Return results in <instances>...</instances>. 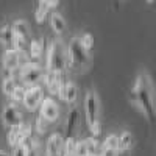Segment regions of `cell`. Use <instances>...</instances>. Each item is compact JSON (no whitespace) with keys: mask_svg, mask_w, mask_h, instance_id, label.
<instances>
[{"mask_svg":"<svg viewBox=\"0 0 156 156\" xmlns=\"http://www.w3.org/2000/svg\"><path fill=\"white\" fill-rule=\"evenodd\" d=\"M84 144H86V150H87V154H98L101 151V145L98 144L97 137L90 136L87 139H84Z\"/></svg>","mask_w":156,"mask_h":156,"instance_id":"d6986e66","label":"cell"},{"mask_svg":"<svg viewBox=\"0 0 156 156\" xmlns=\"http://www.w3.org/2000/svg\"><path fill=\"white\" fill-rule=\"evenodd\" d=\"M11 28H12V33L14 34H19V36H23V37H28V34H30V27L23 19L14 20V23L11 25Z\"/></svg>","mask_w":156,"mask_h":156,"instance_id":"e0dca14e","label":"cell"},{"mask_svg":"<svg viewBox=\"0 0 156 156\" xmlns=\"http://www.w3.org/2000/svg\"><path fill=\"white\" fill-rule=\"evenodd\" d=\"M76 147V139L75 136L64 137V145H62V156H73Z\"/></svg>","mask_w":156,"mask_h":156,"instance_id":"ffe728a7","label":"cell"},{"mask_svg":"<svg viewBox=\"0 0 156 156\" xmlns=\"http://www.w3.org/2000/svg\"><path fill=\"white\" fill-rule=\"evenodd\" d=\"M22 66V58H20V51L14 50V48H5L3 53V67L6 70V73H9L11 70H14L17 67Z\"/></svg>","mask_w":156,"mask_h":156,"instance_id":"30bf717a","label":"cell"},{"mask_svg":"<svg viewBox=\"0 0 156 156\" xmlns=\"http://www.w3.org/2000/svg\"><path fill=\"white\" fill-rule=\"evenodd\" d=\"M34 128H36V133L39 136H42L48 131V122L44 119L42 115H37L36 117V122H34Z\"/></svg>","mask_w":156,"mask_h":156,"instance_id":"603a6c76","label":"cell"},{"mask_svg":"<svg viewBox=\"0 0 156 156\" xmlns=\"http://www.w3.org/2000/svg\"><path fill=\"white\" fill-rule=\"evenodd\" d=\"M0 44L5 48H12V28H11V25H3L0 28Z\"/></svg>","mask_w":156,"mask_h":156,"instance_id":"9a60e30c","label":"cell"},{"mask_svg":"<svg viewBox=\"0 0 156 156\" xmlns=\"http://www.w3.org/2000/svg\"><path fill=\"white\" fill-rule=\"evenodd\" d=\"M9 131H8V136H6V140H8V145L11 148H14L17 147L20 142H22V136H20V131H19V125L17 126H11L8 128Z\"/></svg>","mask_w":156,"mask_h":156,"instance_id":"2e32d148","label":"cell"},{"mask_svg":"<svg viewBox=\"0 0 156 156\" xmlns=\"http://www.w3.org/2000/svg\"><path fill=\"white\" fill-rule=\"evenodd\" d=\"M39 115H42L48 123H55L59 119V106L53 97H44L39 105Z\"/></svg>","mask_w":156,"mask_h":156,"instance_id":"52a82bcc","label":"cell"},{"mask_svg":"<svg viewBox=\"0 0 156 156\" xmlns=\"http://www.w3.org/2000/svg\"><path fill=\"white\" fill-rule=\"evenodd\" d=\"M16 84H17V81L14 80V78L9 76V75H6V76L3 78V81H2V92H3L6 97H9L11 92L14 90Z\"/></svg>","mask_w":156,"mask_h":156,"instance_id":"44dd1931","label":"cell"},{"mask_svg":"<svg viewBox=\"0 0 156 156\" xmlns=\"http://www.w3.org/2000/svg\"><path fill=\"white\" fill-rule=\"evenodd\" d=\"M48 23L56 34H62L64 30H66V20H64V17L59 12H51V14H48Z\"/></svg>","mask_w":156,"mask_h":156,"instance_id":"7c38bea8","label":"cell"},{"mask_svg":"<svg viewBox=\"0 0 156 156\" xmlns=\"http://www.w3.org/2000/svg\"><path fill=\"white\" fill-rule=\"evenodd\" d=\"M73 156H87V150H86L84 139H83V140H76V147H75Z\"/></svg>","mask_w":156,"mask_h":156,"instance_id":"83f0119b","label":"cell"},{"mask_svg":"<svg viewBox=\"0 0 156 156\" xmlns=\"http://www.w3.org/2000/svg\"><path fill=\"white\" fill-rule=\"evenodd\" d=\"M84 115L87 128H92L94 125L100 123V101L98 95L94 89L86 90L84 95Z\"/></svg>","mask_w":156,"mask_h":156,"instance_id":"277c9868","label":"cell"},{"mask_svg":"<svg viewBox=\"0 0 156 156\" xmlns=\"http://www.w3.org/2000/svg\"><path fill=\"white\" fill-rule=\"evenodd\" d=\"M44 90L39 84H33L30 87H27L25 90V95H23V108L27 109L28 112H34L36 109H39V105H41V101L44 100Z\"/></svg>","mask_w":156,"mask_h":156,"instance_id":"8992f818","label":"cell"},{"mask_svg":"<svg viewBox=\"0 0 156 156\" xmlns=\"http://www.w3.org/2000/svg\"><path fill=\"white\" fill-rule=\"evenodd\" d=\"M133 147V134L129 131H122L119 136V151H126Z\"/></svg>","mask_w":156,"mask_h":156,"instance_id":"ac0fdd59","label":"cell"},{"mask_svg":"<svg viewBox=\"0 0 156 156\" xmlns=\"http://www.w3.org/2000/svg\"><path fill=\"white\" fill-rule=\"evenodd\" d=\"M0 156H11V153H8L5 150H0Z\"/></svg>","mask_w":156,"mask_h":156,"instance_id":"4dcf8cb0","label":"cell"},{"mask_svg":"<svg viewBox=\"0 0 156 156\" xmlns=\"http://www.w3.org/2000/svg\"><path fill=\"white\" fill-rule=\"evenodd\" d=\"M66 55H67V62L72 67L78 70H87L90 66V58H89V51L84 50V47L80 42V37H72L70 42L67 44L66 48Z\"/></svg>","mask_w":156,"mask_h":156,"instance_id":"3957f363","label":"cell"},{"mask_svg":"<svg viewBox=\"0 0 156 156\" xmlns=\"http://www.w3.org/2000/svg\"><path fill=\"white\" fill-rule=\"evenodd\" d=\"M64 136L61 133H53L45 142V156H62Z\"/></svg>","mask_w":156,"mask_h":156,"instance_id":"9c48e42d","label":"cell"},{"mask_svg":"<svg viewBox=\"0 0 156 156\" xmlns=\"http://www.w3.org/2000/svg\"><path fill=\"white\" fill-rule=\"evenodd\" d=\"M41 2H44L48 9H50V8H56V6L59 5V0H41Z\"/></svg>","mask_w":156,"mask_h":156,"instance_id":"f546056e","label":"cell"},{"mask_svg":"<svg viewBox=\"0 0 156 156\" xmlns=\"http://www.w3.org/2000/svg\"><path fill=\"white\" fill-rule=\"evenodd\" d=\"M19 131H20L22 140L30 139V137H33V136H31V133H33V125H31L30 122H22V123L19 125Z\"/></svg>","mask_w":156,"mask_h":156,"instance_id":"484cf974","label":"cell"},{"mask_svg":"<svg viewBox=\"0 0 156 156\" xmlns=\"http://www.w3.org/2000/svg\"><path fill=\"white\" fill-rule=\"evenodd\" d=\"M47 17H48V8L45 6L44 2H41L39 6L36 8V11H34V19H36L37 23H44Z\"/></svg>","mask_w":156,"mask_h":156,"instance_id":"7402d4cb","label":"cell"},{"mask_svg":"<svg viewBox=\"0 0 156 156\" xmlns=\"http://www.w3.org/2000/svg\"><path fill=\"white\" fill-rule=\"evenodd\" d=\"M66 67H67V55L66 50H64V45L58 41L48 42L45 50V70L64 75Z\"/></svg>","mask_w":156,"mask_h":156,"instance_id":"7a4b0ae2","label":"cell"},{"mask_svg":"<svg viewBox=\"0 0 156 156\" xmlns=\"http://www.w3.org/2000/svg\"><path fill=\"white\" fill-rule=\"evenodd\" d=\"M80 42L84 47V50L90 51V50L94 48V36L90 34V33H84V34L80 36Z\"/></svg>","mask_w":156,"mask_h":156,"instance_id":"4316f807","label":"cell"},{"mask_svg":"<svg viewBox=\"0 0 156 156\" xmlns=\"http://www.w3.org/2000/svg\"><path fill=\"white\" fill-rule=\"evenodd\" d=\"M25 90H27V87H25L23 84H16V87H14V90L11 92L9 98L14 101V103L22 101V100H23V95H25Z\"/></svg>","mask_w":156,"mask_h":156,"instance_id":"cb8c5ba5","label":"cell"},{"mask_svg":"<svg viewBox=\"0 0 156 156\" xmlns=\"http://www.w3.org/2000/svg\"><path fill=\"white\" fill-rule=\"evenodd\" d=\"M129 100L139 108V111L150 122L156 120V109H154V98H153V81L147 72H140L137 75Z\"/></svg>","mask_w":156,"mask_h":156,"instance_id":"6da1fadb","label":"cell"},{"mask_svg":"<svg viewBox=\"0 0 156 156\" xmlns=\"http://www.w3.org/2000/svg\"><path fill=\"white\" fill-rule=\"evenodd\" d=\"M19 69H20V81L25 87H30L33 84H39V80H42L44 70L41 67V64L34 59L33 61L28 59L27 62H23Z\"/></svg>","mask_w":156,"mask_h":156,"instance_id":"5b68a950","label":"cell"},{"mask_svg":"<svg viewBox=\"0 0 156 156\" xmlns=\"http://www.w3.org/2000/svg\"><path fill=\"white\" fill-rule=\"evenodd\" d=\"M103 148H115L119 150V136L117 134H109L105 137V140H103Z\"/></svg>","mask_w":156,"mask_h":156,"instance_id":"d4e9b609","label":"cell"},{"mask_svg":"<svg viewBox=\"0 0 156 156\" xmlns=\"http://www.w3.org/2000/svg\"><path fill=\"white\" fill-rule=\"evenodd\" d=\"M2 122L6 128H11V126H17L20 125L23 120H22V114L20 111L17 109V106L14 103H11V105L5 106L3 112H2Z\"/></svg>","mask_w":156,"mask_h":156,"instance_id":"ba28073f","label":"cell"},{"mask_svg":"<svg viewBox=\"0 0 156 156\" xmlns=\"http://www.w3.org/2000/svg\"><path fill=\"white\" fill-rule=\"evenodd\" d=\"M80 128V111L76 108H72L67 114L66 119V129H64V137H70L75 136V133Z\"/></svg>","mask_w":156,"mask_h":156,"instance_id":"8fae6325","label":"cell"},{"mask_svg":"<svg viewBox=\"0 0 156 156\" xmlns=\"http://www.w3.org/2000/svg\"><path fill=\"white\" fill-rule=\"evenodd\" d=\"M119 150H115V148H103L101 147V151H100V154L101 156H119Z\"/></svg>","mask_w":156,"mask_h":156,"instance_id":"f1b7e54d","label":"cell"},{"mask_svg":"<svg viewBox=\"0 0 156 156\" xmlns=\"http://www.w3.org/2000/svg\"><path fill=\"white\" fill-rule=\"evenodd\" d=\"M76 94H78V87L73 81H67L66 87H64V101L67 105H73L76 101Z\"/></svg>","mask_w":156,"mask_h":156,"instance_id":"4fadbf2b","label":"cell"},{"mask_svg":"<svg viewBox=\"0 0 156 156\" xmlns=\"http://www.w3.org/2000/svg\"><path fill=\"white\" fill-rule=\"evenodd\" d=\"M145 2H147V3H153V2H154V0H145Z\"/></svg>","mask_w":156,"mask_h":156,"instance_id":"1f68e13d","label":"cell"},{"mask_svg":"<svg viewBox=\"0 0 156 156\" xmlns=\"http://www.w3.org/2000/svg\"><path fill=\"white\" fill-rule=\"evenodd\" d=\"M44 53V39H31V42H30V56L37 61L39 58L42 56Z\"/></svg>","mask_w":156,"mask_h":156,"instance_id":"5bb4252c","label":"cell"}]
</instances>
